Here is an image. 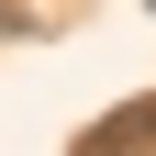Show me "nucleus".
Masks as SVG:
<instances>
[{
    "label": "nucleus",
    "instance_id": "obj_1",
    "mask_svg": "<svg viewBox=\"0 0 156 156\" xmlns=\"http://www.w3.org/2000/svg\"><path fill=\"white\" fill-rule=\"evenodd\" d=\"M78 156H156V101H123L112 123H89Z\"/></svg>",
    "mask_w": 156,
    "mask_h": 156
},
{
    "label": "nucleus",
    "instance_id": "obj_2",
    "mask_svg": "<svg viewBox=\"0 0 156 156\" xmlns=\"http://www.w3.org/2000/svg\"><path fill=\"white\" fill-rule=\"evenodd\" d=\"M145 11H156V0H145Z\"/></svg>",
    "mask_w": 156,
    "mask_h": 156
}]
</instances>
